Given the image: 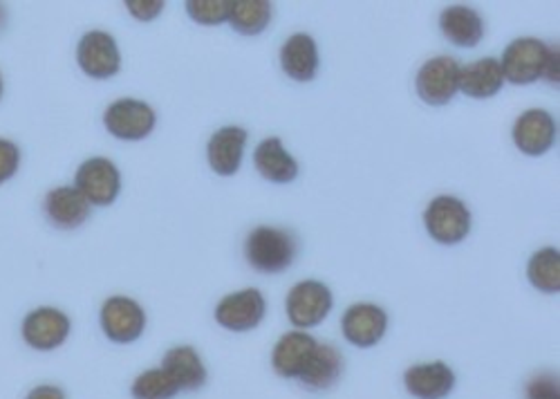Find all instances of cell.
<instances>
[{"label": "cell", "instance_id": "obj_1", "mask_svg": "<svg viewBox=\"0 0 560 399\" xmlns=\"http://www.w3.org/2000/svg\"><path fill=\"white\" fill-rule=\"evenodd\" d=\"M500 68L504 81L516 85H529L538 79L558 83V48H549L538 38H516L502 52Z\"/></svg>", "mask_w": 560, "mask_h": 399}, {"label": "cell", "instance_id": "obj_2", "mask_svg": "<svg viewBox=\"0 0 560 399\" xmlns=\"http://www.w3.org/2000/svg\"><path fill=\"white\" fill-rule=\"evenodd\" d=\"M299 254V240L290 230L280 227H256L245 240V258L260 274H280Z\"/></svg>", "mask_w": 560, "mask_h": 399}, {"label": "cell", "instance_id": "obj_3", "mask_svg": "<svg viewBox=\"0 0 560 399\" xmlns=\"http://www.w3.org/2000/svg\"><path fill=\"white\" fill-rule=\"evenodd\" d=\"M424 225L440 245H457L471 232V211L459 198L438 196L424 211Z\"/></svg>", "mask_w": 560, "mask_h": 399}, {"label": "cell", "instance_id": "obj_4", "mask_svg": "<svg viewBox=\"0 0 560 399\" xmlns=\"http://www.w3.org/2000/svg\"><path fill=\"white\" fill-rule=\"evenodd\" d=\"M74 189L90 204L108 207L121 191V173L108 157H90L79 166L74 175Z\"/></svg>", "mask_w": 560, "mask_h": 399}, {"label": "cell", "instance_id": "obj_5", "mask_svg": "<svg viewBox=\"0 0 560 399\" xmlns=\"http://www.w3.org/2000/svg\"><path fill=\"white\" fill-rule=\"evenodd\" d=\"M155 110L149 104L130 97L113 102L104 113V126L108 128L110 136L126 142L147 140L155 130Z\"/></svg>", "mask_w": 560, "mask_h": 399}, {"label": "cell", "instance_id": "obj_6", "mask_svg": "<svg viewBox=\"0 0 560 399\" xmlns=\"http://www.w3.org/2000/svg\"><path fill=\"white\" fill-rule=\"evenodd\" d=\"M332 303L335 298L328 285L320 281H301L290 290L285 307L292 326L307 330L323 324L332 313Z\"/></svg>", "mask_w": 560, "mask_h": 399}, {"label": "cell", "instance_id": "obj_7", "mask_svg": "<svg viewBox=\"0 0 560 399\" xmlns=\"http://www.w3.org/2000/svg\"><path fill=\"white\" fill-rule=\"evenodd\" d=\"M459 70L462 66L453 57H435L427 61L415 79L419 99L429 106L448 104L459 91Z\"/></svg>", "mask_w": 560, "mask_h": 399}, {"label": "cell", "instance_id": "obj_8", "mask_svg": "<svg viewBox=\"0 0 560 399\" xmlns=\"http://www.w3.org/2000/svg\"><path fill=\"white\" fill-rule=\"evenodd\" d=\"M77 61L90 79H110L121 70V52L113 34L92 30L81 36Z\"/></svg>", "mask_w": 560, "mask_h": 399}, {"label": "cell", "instance_id": "obj_9", "mask_svg": "<svg viewBox=\"0 0 560 399\" xmlns=\"http://www.w3.org/2000/svg\"><path fill=\"white\" fill-rule=\"evenodd\" d=\"M102 328L115 343H132L144 335V307L128 296H110L102 307Z\"/></svg>", "mask_w": 560, "mask_h": 399}, {"label": "cell", "instance_id": "obj_10", "mask_svg": "<svg viewBox=\"0 0 560 399\" xmlns=\"http://www.w3.org/2000/svg\"><path fill=\"white\" fill-rule=\"evenodd\" d=\"M267 313V301L258 290L226 294L215 307V321L231 332L254 330Z\"/></svg>", "mask_w": 560, "mask_h": 399}, {"label": "cell", "instance_id": "obj_11", "mask_svg": "<svg viewBox=\"0 0 560 399\" xmlns=\"http://www.w3.org/2000/svg\"><path fill=\"white\" fill-rule=\"evenodd\" d=\"M72 321L57 307H38L23 319V339L34 350H55L70 337Z\"/></svg>", "mask_w": 560, "mask_h": 399}, {"label": "cell", "instance_id": "obj_12", "mask_svg": "<svg viewBox=\"0 0 560 399\" xmlns=\"http://www.w3.org/2000/svg\"><path fill=\"white\" fill-rule=\"evenodd\" d=\"M558 138V126L556 119L542 110V108H532L523 113L516 124H513V144L518 146L521 153L538 157L551 151Z\"/></svg>", "mask_w": 560, "mask_h": 399}, {"label": "cell", "instance_id": "obj_13", "mask_svg": "<svg viewBox=\"0 0 560 399\" xmlns=\"http://www.w3.org/2000/svg\"><path fill=\"white\" fill-rule=\"evenodd\" d=\"M388 328V315L380 305L372 303H357L346 309L341 319L343 337L359 348H372L377 345Z\"/></svg>", "mask_w": 560, "mask_h": 399}, {"label": "cell", "instance_id": "obj_14", "mask_svg": "<svg viewBox=\"0 0 560 399\" xmlns=\"http://www.w3.org/2000/svg\"><path fill=\"white\" fill-rule=\"evenodd\" d=\"M247 138H249L247 130L241 126H224L215 130L207 146L209 166L224 177L236 175L243 164Z\"/></svg>", "mask_w": 560, "mask_h": 399}, {"label": "cell", "instance_id": "obj_15", "mask_svg": "<svg viewBox=\"0 0 560 399\" xmlns=\"http://www.w3.org/2000/svg\"><path fill=\"white\" fill-rule=\"evenodd\" d=\"M316 343L318 341L312 335L301 330L283 335L271 354L273 371L285 379H299L312 360Z\"/></svg>", "mask_w": 560, "mask_h": 399}, {"label": "cell", "instance_id": "obj_16", "mask_svg": "<svg viewBox=\"0 0 560 399\" xmlns=\"http://www.w3.org/2000/svg\"><path fill=\"white\" fill-rule=\"evenodd\" d=\"M43 213L57 230H77L90 218V202L74 187L52 189L43 200Z\"/></svg>", "mask_w": 560, "mask_h": 399}, {"label": "cell", "instance_id": "obj_17", "mask_svg": "<svg viewBox=\"0 0 560 399\" xmlns=\"http://www.w3.org/2000/svg\"><path fill=\"white\" fill-rule=\"evenodd\" d=\"M404 384L417 399H444L455 388V373L444 362L419 364L406 371Z\"/></svg>", "mask_w": 560, "mask_h": 399}, {"label": "cell", "instance_id": "obj_18", "mask_svg": "<svg viewBox=\"0 0 560 399\" xmlns=\"http://www.w3.org/2000/svg\"><path fill=\"white\" fill-rule=\"evenodd\" d=\"M318 48L316 40L305 34H292L280 48V68L294 81H312L318 72Z\"/></svg>", "mask_w": 560, "mask_h": 399}, {"label": "cell", "instance_id": "obj_19", "mask_svg": "<svg viewBox=\"0 0 560 399\" xmlns=\"http://www.w3.org/2000/svg\"><path fill=\"white\" fill-rule=\"evenodd\" d=\"M442 34L457 48H476L485 36V19L469 5H451L440 16Z\"/></svg>", "mask_w": 560, "mask_h": 399}, {"label": "cell", "instance_id": "obj_20", "mask_svg": "<svg viewBox=\"0 0 560 399\" xmlns=\"http://www.w3.org/2000/svg\"><path fill=\"white\" fill-rule=\"evenodd\" d=\"M254 164L265 180L276 185H290L299 175V162L285 151L278 138H267L256 146Z\"/></svg>", "mask_w": 560, "mask_h": 399}, {"label": "cell", "instance_id": "obj_21", "mask_svg": "<svg viewBox=\"0 0 560 399\" xmlns=\"http://www.w3.org/2000/svg\"><path fill=\"white\" fill-rule=\"evenodd\" d=\"M504 85L500 61L493 57L480 59L459 70V91L471 99H491Z\"/></svg>", "mask_w": 560, "mask_h": 399}, {"label": "cell", "instance_id": "obj_22", "mask_svg": "<svg viewBox=\"0 0 560 399\" xmlns=\"http://www.w3.org/2000/svg\"><path fill=\"white\" fill-rule=\"evenodd\" d=\"M343 375V357L332 343H316V350L303 375L299 377L301 386L307 390H328Z\"/></svg>", "mask_w": 560, "mask_h": 399}, {"label": "cell", "instance_id": "obj_23", "mask_svg": "<svg viewBox=\"0 0 560 399\" xmlns=\"http://www.w3.org/2000/svg\"><path fill=\"white\" fill-rule=\"evenodd\" d=\"M162 368L179 390H198L207 384V368L191 345H179L164 354Z\"/></svg>", "mask_w": 560, "mask_h": 399}, {"label": "cell", "instance_id": "obj_24", "mask_svg": "<svg viewBox=\"0 0 560 399\" xmlns=\"http://www.w3.org/2000/svg\"><path fill=\"white\" fill-rule=\"evenodd\" d=\"M271 3L267 0H236L229 16V25L243 36H256L269 27Z\"/></svg>", "mask_w": 560, "mask_h": 399}, {"label": "cell", "instance_id": "obj_25", "mask_svg": "<svg viewBox=\"0 0 560 399\" xmlns=\"http://www.w3.org/2000/svg\"><path fill=\"white\" fill-rule=\"evenodd\" d=\"M527 277L532 285L545 294L560 292V251L556 247H545L529 258Z\"/></svg>", "mask_w": 560, "mask_h": 399}, {"label": "cell", "instance_id": "obj_26", "mask_svg": "<svg viewBox=\"0 0 560 399\" xmlns=\"http://www.w3.org/2000/svg\"><path fill=\"white\" fill-rule=\"evenodd\" d=\"M130 392L135 399H173L179 388L164 368H153L132 382Z\"/></svg>", "mask_w": 560, "mask_h": 399}, {"label": "cell", "instance_id": "obj_27", "mask_svg": "<svg viewBox=\"0 0 560 399\" xmlns=\"http://www.w3.org/2000/svg\"><path fill=\"white\" fill-rule=\"evenodd\" d=\"M233 3L231 0H189L186 12L200 25H220L231 16Z\"/></svg>", "mask_w": 560, "mask_h": 399}, {"label": "cell", "instance_id": "obj_28", "mask_svg": "<svg viewBox=\"0 0 560 399\" xmlns=\"http://www.w3.org/2000/svg\"><path fill=\"white\" fill-rule=\"evenodd\" d=\"M19 166H21V149L10 140H0V185L12 180Z\"/></svg>", "mask_w": 560, "mask_h": 399}, {"label": "cell", "instance_id": "obj_29", "mask_svg": "<svg viewBox=\"0 0 560 399\" xmlns=\"http://www.w3.org/2000/svg\"><path fill=\"white\" fill-rule=\"evenodd\" d=\"M164 0H126V10L130 12V16L142 23L155 21L164 12Z\"/></svg>", "mask_w": 560, "mask_h": 399}, {"label": "cell", "instance_id": "obj_30", "mask_svg": "<svg viewBox=\"0 0 560 399\" xmlns=\"http://www.w3.org/2000/svg\"><path fill=\"white\" fill-rule=\"evenodd\" d=\"M527 399H560L558 392V377L553 375H538L527 384Z\"/></svg>", "mask_w": 560, "mask_h": 399}, {"label": "cell", "instance_id": "obj_31", "mask_svg": "<svg viewBox=\"0 0 560 399\" xmlns=\"http://www.w3.org/2000/svg\"><path fill=\"white\" fill-rule=\"evenodd\" d=\"M25 399H66V392L59 386L43 384V386H36L34 390H30V395Z\"/></svg>", "mask_w": 560, "mask_h": 399}, {"label": "cell", "instance_id": "obj_32", "mask_svg": "<svg viewBox=\"0 0 560 399\" xmlns=\"http://www.w3.org/2000/svg\"><path fill=\"white\" fill-rule=\"evenodd\" d=\"M3 23H5V10L0 5V27H3Z\"/></svg>", "mask_w": 560, "mask_h": 399}, {"label": "cell", "instance_id": "obj_33", "mask_svg": "<svg viewBox=\"0 0 560 399\" xmlns=\"http://www.w3.org/2000/svg\"><path fill=\"white\" fill-rule=\"evenodd\" d=\"M3 87H5L3 85V74H0V99H3Z\"/></svg>", "mask_w": 560, "mask_h": 399}]
</instances>
